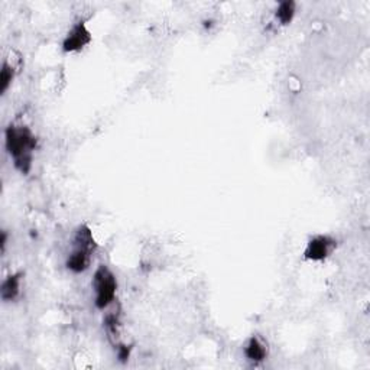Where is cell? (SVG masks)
Returning <instances> with one entry per match:
<instances>
[{
  "mask_svg": "<svg viewBox=\"0 0 370 370\" xmlns=\"http://www.w3.org/2000/svg\"><path fill=\"white\" fill-rule=\"evenodd\" d=\"M93 41V35L86 25V21L76 22L71 29L67 32L66 38L63 39L61 48L66 54H74V52L83 51L87 45Z\"/></svg>",
  "mask_w": 370,
  "mask_h": 370,
  "instance_id": "5b68a950",
  "label": "cell"
},
{
  "mask_svg": "<svg viewBox=\"0 0 370 370\" xmlns=\"http://www.w3.org/2000/svg\"><path fill=\"white\" fill-rule=\"evenodd\" d=\"M22 281H24L22 272L11 274L4 279L2 287H0V297H2L5 302H12L18 299L22 291Z\"/></svg>",
  "mask_w": 370,
  "mask_h": 370,
  "instance_id": "52a82bcc",
  "label": "cell"
},
{
  "mask_svg": "<svg viewBox=\"0 0 370 370\" xmlns=\"http://www.w3.org/2000/svg\"><path fill=\"white\" fill-rule=\"evenodd\" d=\"M243 353L246 356V359L255 364L265 361L268 354H269V347H268V341L263 339L259 334H253L247 339V341L245 343L243 347Z\"/></svg>",
  "mask_w": 370,
  "mask_h": 370,
  "instance_id": "8992f818",
  "label": "cell"
},
{
  "mask_svg": "<svg viewBox=\"0 0 370 370\" xmlns=\"http://www.w3.org/2000/svg\"><path fill=\"white\" fill-rule=\"evenodd\" d=\"M337 249V240L330 235H315L309 237L304 249V259L308 262H324Z\"/></svg>",
  "mask_w": 370,
  "mask_h": 370,
  "instance_id": "277c9868",
  "label": "cell"
},
{
  "mask_svg": "<svg viewBox=\"0 0 370 370\" xmlns=\"http://www.w3.org/2000/svg\"><path fill=\"white\" fill-rule=\"evenodd\" d=\"M71 252L67 256L66 267L73 274H84L97 252V242L87 225H80L73 236Z\"/></svg>",
  "mask_w": 370,
  "mask_h": 370,
  "instance_id": "7a4b0ae2",
  "label": "cell"
},
{
  "mask_svg": "<svg viewBox=\"0 0 370 370\" xmlns=\"http://www.w3.org/2000/svg\"><path fill=\"white\" fill-rule=\"evenodd\" d=\"M91 287L94 289V305L97 309L104 311L115 304L118 294V278L109 267L100 265L94 271Z\"/></svg>",
  "mask_w": 370,
  "mask_h": 370,
  "instance_id": "3957f363",
  "label": "cell"
},
{
  "mask_svg": "<svg viewBox=\"0 0 370 370\" xmlns=\"http://www.w3.org/2000/svg\"><path fill=\"white\" fill-rule=\"evenodd\" d=\"M2 253H5V250H6V245H8V232L6 230H4L2 232Z\"/></svg>",
  "mask_w": 370,
  "mask_h": 370,
  "instance_id": "30bf717a",
  "label": "cell"
},
{
  "mask_svg": "<svg viewBox=\"0 0 370 370\" xmlns=\"http://www.w3.org/2000/svg\"><path fill=\"white\" fill-rule=\"evenodd\" d=\"M295 15H297V4L292 2V0H285V2H281L275 11V19L282 26L291 25Z\"/></svg>",
  "mask_w": 370,
  "mask_h": 370,
  "instance_id": "ba28073f",
  "label": "cell"
},
{
  "mask_svg": "<svg viewBox=\"0 0 370 370\" xmlns=\"http://www.w3.org/2000/svg\"><path fill=\"white\" fill-rule=\"evenodd\" d=\"M38 146V139L31 128L22 123H11L5 130V148L12 158L15 168L28 175L32 170L34 153Z\"/></svg>",
  "mask_w": 370,
  "mask_h": 370,
  "instance_id": "6da1fadb",
  "label": "cell"
},
{
  "mask_svg": "<svg viewBox=\"0 0 370 370\" xmlns=\"http://www.w3.org/2000/svg\"><path fill=\"white\" fill-rule=\"evenodd\" d=\"M16 66L9 61V58H5L2 64V71H0V94L5 96L8 90L11 88L15 77H16Z\"/></svg>",
  "mask_w": 370,
  "mask_h": 370,
  "instance_id": "9c48e42d",
  "label": "cell"
}]
</instances>
